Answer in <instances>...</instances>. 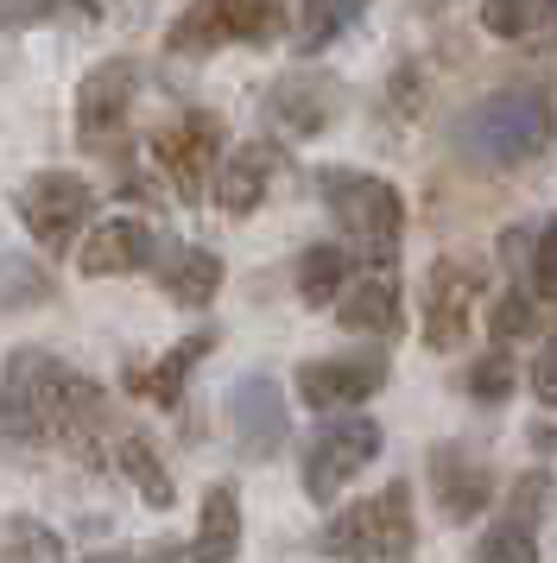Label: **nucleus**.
Instances as JSON below:
<instances>
[{"label": "nucleus", "mask_w": 557, "mask_h": 563, "mask_svg": "<svg viewBox=\"0 0 557 563\" xmlns=\"http://www.w3.org/2000/svg\"><path fill=\"white\" fill-rule=\"evenodd\" d=\"M532 393H538L545 406H557V335L545 342V355H538V367H532Z\"/></svg>", "instance_id": "31"}, {"label": "nucleus", "mask_w": 557, "mask_h": 563, "mask_svg": "<svg viewBox=\"0 0 557 563\" xmlns=\"http://www.w3.org/2000/svg\"><path fill=\"white\" fill-rule=\"evenodd\" d=\"M266 108H273L292 133H324L329 121H336V108H342V82L317 77V70H292V77L273 82Z\"/></svg>", "instance_id": "15"}, {"label": "nucleus", "mask_w": 557, "mask_h": 563, "mask_svg": "<svg viewBox=\"0 0 557 563\" xmlns=\"http://www.w3.org/2000/svg\"><path fill=\"white\" fill-rule=\"evenodd\" d=\"M51 298H57V279L45 266L0 247V310H32V305H51Z\"/></svg>", "instance_id": "23"}, {"label": "nucleus", "mask_w": 557, "mask_h": 563, "mask_svg": "<svg viewBox=\"0 0 557 563\" xmlns=\"http://www.w3.org/2000/svg\"><path fill=\"white\" fill-rule=\"evenodd\" d=\"M228 424H234V443H241L248 462H273L285 450V431H292L278 380H266V374L234 380V393H228Z\"/></svg>", "instance_id": "10"}, {"label": "nucleus", "mask_w": 557, "mask_h": 563, "mask_svg": "<svg viewBox=\"0 0 557 563\" xmlns=\"http://www.w3.org/2000/svg\"><path fill=\"white\" fill-rule=\"evenodd\" d=\"M336 317H342V330L354 335H393L400 330V279L374 266L361 285H349L342 298H336Z\"/></svg>", "instance_id": "16"}, {"label": "nucleus", "mask_w": 557, "mask_h": 563, "mask_svg": "<svg viewBox=\"0 0 557 563\" xmlns=\"http://www.w3.org/2000/svg\"><path fill=\"white\" fill-rule=\"evenodd\" d=\"M557 114L545 96L532 89H501V96H481L476 108H462L456 121V146L481 165H526L551 146Z\"/></svg>", "instance_id": "2"}, {"label": "nucleus", "mask_w": 557, "mask_h": 563, "mask_svg": "<svg viewBox=\"0 0 557 563\" xmlns=\"http://www.w3.org/2000/svg\"><path fill=\"white\" fill-rule=\"evenodd\" d=\"M469 393H476L481 406H494V399H513V355L494 349V355H481L469 367Z\"/></svg>", "instance_id": "28"}, {"label": "nucleus", "mask_w": 557, "mask_h": 563, "mask_svg": "<svg viewBox=\"0 0 557 563\" xmlns=\"http://www.w3.org/2000/svg\"><path fill=\"white\" fill-rule=\"evenodd\" d=\"M64 0H0V32H25L39 20H57Z\"/></svg>", "instance_id": "30"}, {"label": "nucleus", "mask_w": 557, "mask_h": 563, "mask_svg": "<svg viewBox=\"0 0 557 563\" xmlns=\"http://www.w3.org/2000/svg\"><path fill=\"white\" fill-rule=\"evenodd\" d=\"M342 279H349V254L342 247H310V254L298 260V298L310 310H324L342 298Z\"/></svg>", "instance_id": "26"}, {"label": "nucleus", "mask_w": 557, "mask_h": 563, "mask_svg": "<svg viewBox=\"0 0 557 563\" xmlns=\"http://www.w3.org/2000/svg\"><path fill=\"white\" fill-rule=\"evenodd\" d=\"M76 260H83V273H89V279H121V273H140V266L159 260V241H152L146 222L121 216V222L89 229V241L76 247Z\"/></svg>", "instance_id": "14"}, {"label": "nucleus", "mask_w": 557, "mask_h": 563, "mask_svg": "<svg viewBox=\"0 0 557 563\" xmlns=\"http://www.w3.org/2000/svg\"><path fill=\"white\" fill-rule=\"evenodd\" d=\"M133 96H140V64L133 57L96 64L76 89V140L89 153H114L127 133V114H133Z\"/></svg>", "instance_id": "7"}, {"label": "nucleus", "mask_w": 557, "mask_h": 563, "mask_svg": "<svg viewBox=\"0 0 557 563\" xmlns=\"http://www.w3.org/2000/svg\"><path fill=\"white\" fill-rule=\"evenodd\" d=\"M0 563H64V538L13 512V519H0Z\"/></svg>", "instance_id": "25"}, {"label": "nucleus", "mask_w": 557, "mask_h": 563, "mask_svg": "<svg viewBox=\"0 0 557 563\" xmlns=\"http://www.w3.org/2000/svg\"><path fill=\"white\" fill-rule=\"evenodd\" d=\"M374 456H380L374 418H342V424H329V431H317L310 450H304V494H310V500H336Z\"/></svg>", "instance_id": "9"}, {"label": "nucleus", "mask_w": 557, "mask_h": 563, "mask_svg": "<svg viewBox=\"0 0 557 563\" xmlns=\"http://www.w3.org/2000/svg\"><path fill=\"white\" fill-rule=\"evenodd\" d=\"M209 349H216V335H209V330L184 335V342H177L172 355L159 361V367H133V374H127V386H133L140 399H152V406H165V411H172L177 399H184V380H190V367H197V361L209 355Z\"/></svg>", "instance_id": "17"}, {"label": "nucleus", "mask_w": 557, "mask_h": 563, "mask_svg": "<svg viewBox=\"0 0 557 563\" xmlns=\"http://www.w3.org/2000/svg\"><path fill=\"white\" fill-rule=\"evenodd\" d=\"M538 291L557 298V222L545 229V247H538Z\"/></svg>", "instance_id": "32"}, {"label": "nucleus", "mask_w": 557, "mask_h": 563, "mask_svg": "<svg viewBox=\"0 0 557 563\" xmlns=\"http://www.w3.org/2000/svg\"><path fill=\"white\" fill-rule=\"evenodd\" d=\"M152 158L184 203H203L216 184V158H222V121L216 114H177L172 128L152 133Z\"/></svg>", "instance_id": "8"}, {"label": "nucleus", "mask_w": 557, "mask_h": 563, "mask_svg": "<svg viewBox=\"0 0 557 563\" xmlns=\"http://www.w3.org/2000/svg\"><path fill=\"white\" fill-rule=\"evenodd\" d=\"M89 563H140L133 551H101V558H89Z\"/></svg>", "instance_id": "35"}, {"label": "nucleus", "mask_w": 557, "mask_h": 563, "mask_svg": "<svg viewBox=\"0 0 557 563\" xmlns=\"http://www.w3.org/2000/svg\"><path fill=\"white\" fill-rule=\"evenodd\" d=\"M476 563H538V538H532V526H520V519H501V526L476 544Z\"/></svg>", "instance_id": "27"}, {"label": "nucleus", "mask_w": 557, "mask_h": 563, "mask_svg": "<svg viewBox=\"0 0 557 563\" xmlns=\"http://www.w3.org/2000/svg\"><path fill=\"white\" fill-rule=\"evenodd\" d=\"M114 462H121L127 482L140 487V500H146V507H172V500H177L172 475H165V462H159V450H152L146 437H121V443H114Z\"/></svg>", "instance_id": "22"}, {"label": "nucleus", "mask_w": 557, "mask_h": 563, "mask_svg": "<svg viewBox=\"0 0 557 563\" xmlns=\"http://www.w3.org/2000/svg\"><path fill=\"white\" fill-rule=\"evenodd\" d=\"M13 209H20V222L32 229V241L45 254H64V247H76V234L89 222L96 190L76 178V172H39V178H25L13 190Z\"/></svg>", "instance_id": "6"}, {"label": "nucleus", "mask_w": 557, "mask_h": 563, "mask_svg": "<svg viewBox=\"0 0 557 563\" xmlns=\"http://www.w3.org/2000/svg\"><path fill=\"white\" fill-rule=\"evenodd\" d=\"M526 330H532V298H526V291H506L501 305H494L488 335H494V342H513V335H526Z\"/></svg>", "instance_id": "29"}, {"label": "nucleus", "mask_w": 557, "mask_h": 563, "mask_svg": "<svg viewBox=\"0 0 557 563\" xmlns=\"http://www.w3.org/2000/svg\"><path fill=\"white\" fill-rule=\"evenodd\" d=\"M159 563H190V551L184 544H159Z\"/></svg>", "instance_id": "34"}, {"label": "nucleus", "mask_w": 557, "mask_h": 563, "mask_svg": "<svg viewBox=\"0 0 557 563\" xmlns=\"http://www.w3.org/2000/svg\"><path fill=\"white\" fill-rule=\"evenodd\" d=\"M241 551V500L234 487L216 482L203 494V519H197V544H190V563H234Z\"/></svg>", "instance_id": "18"}, {"label": "nucleus", "mask_w": 557, "mask_h": 563, "mask_svg": "<svg viewBox=\"0 0 557 563\" xmlns=\"http://www.w3.org/2000/svg\"><path fill=\"white\" fill-rule=\"evenodd\" d=\"M361 13H368V0H298V45L304 52H324Z\"/></svg>", "instance_id": "24"}, {"label": "nucleus", "mask_w": 557, "mask_h": 563, "mask_svg": "<svg viewBox=\"0 0 557 563\" xmlns=\"http://www.w3.org/2000/svg\"><path fill=\"white\" fill-rule=\"evenodd\" d=\"M386 386V361L380 355H336V361H304L298 367V399L310 411L361 406Z\"/></svg>", "instance_id": "12"}, {"label": "nucleus", "mask_w": 557, "mask_h": 563, "mask_svg": "<svg viewBox=\"0 0 557 563\" xmlns=\"http://www.w3.org/2000/svg\"><path fill=\"white\" fill-rule=\"evenodd\" d=\"M412 538H418V526H412V494H405V482H393V487H380V494H368V500L342 507L324 526L317 544L336 563H393L412 551Z\"/></svg>", "instance_id": "3"}, {"label": "nucleus", "mask_w": 557, "mask_h": 563, "mask_svg": "<svg viewBox=\"0 0 557 563\" xmlns=\"http://www.w3.org/2000/svg\"><path fill=\"white\" fill-rule=\"evenodd\" d=\"M108 7H114V0H64V13H89V20H101Z\"/></svg>", "instance_id": "33"}, {"label": "nucleus", "mask_w": 557, "mask_h": 563, "mask_svg": "<svg viewBox=\"0 0 557 563\" xmlns=\"http://www.w3.org/2000/svg\"><path fill=\"white\" fill-rule=\"evenodd\" d=\"M430 494H437L444 519H476V512L494 500V475H488L481 456L456 450V443H437V450H430Z\"/></svg>", "instance_id": "13"}, {"label": "nucleus", "mask_w": 557, "mask_h": 563, "mask_svg": "<svg viewBox=\"0 0 557 563\" xmlns=\"http://www.w3.org/2000/svg\"><path fill=\"white\" fill-rule=\"evenodd\" d=\"M481 26L506 45H551L557 0H481Z\"/></svg>", "instance_id": "19"}, {"label": "nucleus", "mask_w": 557, "mask_h": 563, "mask_svg": "<svg viewBox=\"0 0 557 563\" xmlns=\"http://www.w3.org/2000/svg\"><path fill=\"white\" fill-rule=\"evenodd\" d=\"M285 32V0H197L190 13H177L172 45L177 57H203L216 45H273Z\"/></svg>", "instance_id": "5"}, {"label": "nucleus", "mask_w": 557, "mask_h": 563, "mask_svg": "<svg viewBox=\"0 0 557 563\" xmlns=\"http://www.w3.org/2000/svg\"><path fill=\"white\" fill-rule=\"evenodd\" d=\"M159 285H165L172 305H209L216 285H222V260L209 247H172L165 266H159Z\"/></svg>", "instance_id": "20"}, {"label": "nucleus", "mask_w": 557, "mask_h": 563, "mask_svg": "<svg viewBox=\"0 0 557 563\" xmlns=\"http://www.w3.org/2000/svg\"><path fill=\"white\" fill-rule=\"evenodd\" d=\"M317 190H324L329 216L342 222L349 241L374 247L380 260H393L400 229H405V197L393 184L374 178V172H342V165H329V172H317Z\"/></svg>", "instance_id": "4"}, {"label": "nucleus", "mask_w": 557, "mask_h": 563, "mask_svg": "<svg viewBox=\"0 0 557 563\" xmlns=\"http://www.w3.org/2000/svg\"><path fill=\"white\" fill-rule=\"evenodd\" d=\"M425 7H437V0H425Z\"/></svg>", "instance_id": "36"}, {"label": "nucleus", "mask_w": 557, "mask_h": 563, "mask_svg": "<svg viewBox=\"0 0 557 563\" xmlns=\"http://www.w3.org/2000/svg\"><path fill=\"white\" fill-rule=\"evenodd\" d=\"M108 431V393L70 361L45 349H13L0 380V456L25 462L45 443H64L70 456H89Z\"/></svg>", "instance_id": "1"}, {"label": "nucleus", "mask_w": 557, "mask_h": 563, "mask_svg": "<svg viewBox=\"0 0 557 563\" xmlns=\"http://www.w3.org/2000/svg\"><path fill=\"white\" fill-rule=\"evenodd\" d=\"M273 146H241V153L228 158L222 172H216V203L228 216H248L260 197H266V178H273Z\"/></svg>", "instance_id": "21"}, {"label": "nucleus", "mask_w": 557, "mask_h": 563, "mask_svg": "<svg viewBox=\"0 0 557 563\" xmlns=\"http://www.w3.org/2000/svg\"><path fill=\"white\" fill-rule=\"evenodd\" d=\"M481 291V266L476 260H437L425 279V342L444 355L469 335V298Z\"/></svg>", "instance_id": "11"}]
</instances>
